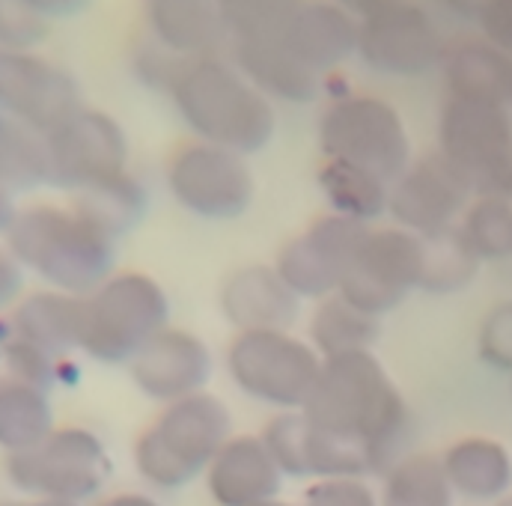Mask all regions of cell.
<instances>
[{"label": "cell", "mask_w": 512, "mask_h": 506, "mask_svg": "<svg viewBox=\"0 0 512 506\" xmlns=\"http://www.w3.org/2000/svg\"><path fill=\"white\" fill-rule=\"evenodd\" d=\"M259 506H292V504H283V501L277 498V501H268V504H259Z\"/></svg>", "instance_id": "48"}, {"label": "cell", "mask_w": 512, "mask_h": 506, "mask_svg": "<svg viewBox=\"0 0 512 506\" xmlns=\"http://www.w3.org/2000/svg\"><path fill=\"white\" fill-rule=\"evenodd\" d=\"M99 506H161L155 498L143 495V492H123V495H114L108 501H102Z\"/></svg>", "instance_id": "46"}, {"label": "cell", "mask_w": 512, "mask_h": 506, "mask_svg": "<svg viewBox=\"0 0 512 506\" xmlns=\"http://www.w3.org/2000/svg\"><path fill=\"white\" fill-rule=\"evenodd\" d=\"M48 182L45 137L0 114V185L30 191Z\"/></svg>", "instance_id": "33"}, {"label": "cell", "mask_w": 512, "mask_h": 506, "mask_svg": "<svg viewBox=\"0 0 512 506\" xmlns=\"http://www.w3.org/2000/svg\"><path fill=\"white\" fill-rule=\"evenodd\" d=\"M456 492L447 480L441 456L432 453H411L402 456L384 474L382 506H453Z\"/></svg>", "instance_id": "30"}, {"label": "cell", "mask_w": 512, "mask_h": 506, "mask_svg": "<svg viewBox=\"0 0 512 506\" xmlns=\"http://www.w3.org/2000/svg\"><path fill=\"white\" fill-rule=\"evenodd\" d=\"M471 203V188L462 173L435 149L429 155L411 158L405 173L390 185L387 215L396 227L429 239L447 233L459 224Z\"/></svg>", "instance_id": "16"}, {"label": "cell", "mask_w": 512, "mask_h": 506, "mask_svg": "<svg viewBox=\"0 0 512 506\" xmlns=\"http://www.w3.org/2000/svg\"><path fill=\"white\" fill-rule=\"evenodd\" d=\"M283 480L262 435H233L206 471V492L215 506H259L277 501Z\"/></svg>", "instance_id": "18"}, {"label": "cell", "mask_w": 512, "mask_h": 506, "mask_svg": "<svg viewBox=\"0 0 512 506\" xmlns=\"http://www.w3.org/2000/svg\"><path fill=\"white\" fill-rule=\"evenodd\" d=\"M84 108L78 78L33 54L0 48V114L36 134H48Z\"/></svg>", "instance_id": "13"}, {"label": "cell", "mask_w": 512, "mask_h": 506, "mask_svg": "<svg viewBox=\"0 0 512 506\" xmlns=\"http://www.w3.org/2000/svg\"><path fill=\"white\" fill-rule=\"evenodd\" d=\"M477 355L486 367L512 373V298L495 304L477 331Z\"/></svg>", "instance_id": "37"}, {"label": "cell", "mask_w": 512, "mask_h": 506, "mask_svg": "<svg viewBox=\"0 0 512 506\" xmlns=\"http://www.w3.org/2000/svg\"><path fill=\"white\" fill-rule=\"evenodd\" d=\"M72 209L117 242L146 218L149 197H146V188L126 170L102 185L72 194Z\"/></svg>", "instance_id": "27"}, {"label": "cell", "mask_w": 512, "mask_h": 506, "mask_svg": "<svg viewBox=\"0 0 512 506\" xmlns=\"http://www.w3.org/2000/svg\"><path fill=\"white\" fill-rule=\"evenodd\" d=\"M510 393H512V384H510Z\"/></svg>", "instance_id": "51"}, {"label": "cell", "mask_w": 512, "mask_h": 506, "mask_svg": "<svg viewBox=\"0 0 512 506\" xmlns=\"http://www.w3.org/2000/svg\"><path fill=\"white\" fill-rule=\"evenodd\" d=\"M51 33V21L39 15L27 0H0V48L33 51Z\"/></svg>", "instance_id": "36"}, {"label": "cell", "mask_w": 512, "mask_h": 506, "mask_svg": "<svg viewBox=\"0 0 512 506\" xmlns=\"http://www.w3.org/2000/svg\"><path fill=\"white\" fill-rule=\"evenodd\" d=\"M39 15H45L48 21H63V18H75L81 15L93 0H27Z\"/></svg>", "instance_id": "42"}, {"label": "cell", "mask_w": 512, "mask_h": 506, "mask_svg": "<svg viewBox=\"0 0 512 506\" xmlns=\"http://www.w3.org/2000/svg\"><path fill=\"white\" fill-rule=\"evenodd\" d=\"M21 209L15 206V191H9L6 185H0V236H9L15 221H18Z\"/></svg>", "instance_id": "43"}, {"label": "cell", "mask_w": 512, "mask_h": 506, "mask_svg": "<svg viewBox=\"0 0 512 506\" xmlns=\"http://www.w3.org/2000/svg\"><path fill=\"white\" fill-rule=\"evenodd\" d=\"M507 105H510V108H512V87H510V102H507Z\"/></svg>", "instance_id": "50"}, {"label": "cell", "mask_w": 512, "mask_h": 506, "mask_svg": "<svg viewBox=\"0 0 512 506\" xmlns=\"http://www.w3.org/2000/svg\"><path fill=\"white\" fill-rule=\"evenodd\" d=\"M444 81L447 96L477 99V102H510L512 57L498 45L486 42H462L444 57Z\"/></svg>", "instance_id": "25"}, {"label": "cell", "mask_w": 512, "mask_h": 506, "mask_svg": "<svg viewBox=\"0 0 512 506\" xmlns=\"http://www.w3.org/2000/svg\"><path fill=\"white\" fill-rule=\"evenodd\" d=\"M334 3H340L349 15H358V18H370V15H376V12H382L387 6H393V3H399V0H334Z\"/></svg>", "instance_id": "45"}, {"label": "cell", "mask_w": 512, "mask_h": 506, "mask_svg": "<svg viewBox=\"0 0 512 506\" xmlns=\"http://www.w3.org/2000/svg\"><path fill=\"white\" fill-rule=\"evenodd\" d=\"M221 15L236 39L277 36L301 0H218Z\"/></svg>", "instance_id": "34"}, {"label": "cell", "mask_w": 512, "mask_h": 506, "mask_svg": "<svg viewBox=\"0 0 512 506\" xmlns=\"http://www.w3.org/2000/svg\"><path fill=\"white\" fill-rule=\"evenodd\" d=\"M6 245L24 271L66 295L87 298L117 274V242L72 206L39 203L21 209Z\"/></svg>", "instance_id": "2"}, {"label": "cell", "mask_w": 512, "mask_h": 506, "mask_svg": "<svg viewBox=\"0 0 512 506\" xmlns=\"http://www.w3.org/2000/svg\"><path fill=\"white\" fill-rule=\"evenodd\" d=\"M319 188L334 215H343L367 227L376 218H382L390 203V182L343 161L325 158V164L319 167Z\"/></svg>", "instance_id": "28"}, {"label": "cell", "mask_w": 512, "mask_h": 506, "mask_svg": "<svg viewBox=\"0 0 512 506\" xmlns=\"http://www.w3.org/2000/svg\"><path fill=\"white\" fill-rule=\"evenodd\" d=\"M215 361L209 346L182 328H164L146 349L128 364L137 390L161 405L203 393L212 379Z\"/></svg>", "instance_id": "17"}, {"label": "cell", "mask_w": 512, "mask_h": 506, "mask_svg": "<svg viewBox=\"0 0 512 506\" xmlns=\"http://www.w3.org/2000/svg\"><path fill=\"white\" fill-rule=\"evenodd\" d=\"M480 27L492 45H498L512 57V0H492L480 18Z\"/></svg>", "instance_id": "40"}, {"label": "cell", "mask_w": 512, "mask_h": 506, "mask_svg": "<svg viewBox=\"0 0 512 506\" xmlns=\"http://www.w3.org/2000/svg\"><path fill=\"white\" fill-rule=\"evenodd\" d=\"M54 429V408L45 390L0 379V450H6V456L33 450Z\"/></svg>", "instance_id": "26"}, {"label": "cell", "mask_w": 512, "mask_h": 506, "mask_svg": "<svg viewBox=\"0 0 512 506\" xmlns=\"http://www.w3.org/2000/svg\"><path fill=\"white\" fill-rule=\"evenodd\" d=\"M221 313L239 331H289L301 313V298L274 265L236 268L221 286Z\"/></svg>", "instance_id": "19"}, {"label": "cell", "mask_w": 512, "mask_h": 506, "mask_svg": "<svg viewBox=\"0 0 512 506\" xmlns=\"http://www.w3.org/2000/svg\"><path fill=\"white\" fill-rule=\"evenodd\" d=\"M6 477L21 495L84 504L105 489L111 456L93 429L57 426L33 450L6 456Z\"/></svg>", "instance_id": "7"}, {"label": "cell", "mask_w": 512, "mask_h": 506, "mask_svg": "<svg viewBox=\"0 0 512 506\" xmlns=\"http://www.w3.org/2000/svg\"><path fill=\"white\" fill-rule=\"evenodd\" d=\"M170 197L200 221H236L256 194V179L245 155L224 146L191 140L182 143L164 170Z\"/></svg>", "instance_id": "10"}, {"label": "cell", "mask_w": 512, "mask_h": 506, "mask_svg": "<svg viewBox=\"0 0 512 506\" xmlns=\"http://www.w3.org/2000/svg\"><path fill=\"white\" fill-rule=\"evenodd\" d=\"M9 322H12V334L18 340L63 361L75 349H81L84 298L66 295L57 289H42V292L24 295L15 304Z\"/></svg>", "instance_id": "22"}, {"label": "cell", "mask_w": 512, "mask_h": 506, "mask_svg": "<svg viewBox=\"0 0 512 506\" xmlns=\"http://www.w3.org/2000/svg\"><path fill=\"white\" fill-rule=\"evenodd\" d=\"M498 506H512V495H507V498H504Z\"/></svg>", "instance_id": "49"}, {"label": "cell", "mask_w": 512, "mask_h": 506, "mask_svg": "<svg viewBox=\"0 0 512 506\" xmlns=\"http://www.w3.org/2000/svg\"><path fill=\"white\" fill-rule=\"evenodd\" d=\"M319 146L343 161L396 182L411 164V140L399 111L376 96H343L319 120Z\"/></svg>", "instance_id": "9"}, {"label": "cell", "mask_w": 512, "mask_h": 506, "mask_svg": "<svg viewBox=\"0 0 512 506\" xmlns=\"http://www.w3.org/2000/svg\"><path fill=\"white\" fill-rule=\"evenodd\" d=\"M45 158L48 185L81 194L126 173L128 137L111 114L81 108L45 134Z\"/></svg>", "instance_id": "11"}, {"label": "cell", "mask_w": 512, "mask_h": 506, "mask_svg": "<svg viewBox=\"0 0 512 506\" xmlns=\"http://www.w3.org/2000/svg\"><path fill=\"white\" fill-rule=\"evenodd\" d=\"M170 99L197 140L254 155L274 137L277 117L271 99L230 63L218 57L185 60L170 87Z\"/></svg>", "instance_id": "3"}, {"label": "cell", "mask_w": 512, "mask_h": 506, "mask_svg": "<svg viewBox=\"0 0 512 506\" xmlns=\"http://www.w3.org/2000/svg\"><path fill=\"white\" fill-rule=\"evenodd\" d=\"M236 69L265 99L307 105L322 90V75L298 60L277 36L236 39Z\"/></svg>", "instance_id": "21"}, {"label": "cell", "mask_w": 512, "mask_h": 506, "mask_svg": "<svg viewBox=\"0 0 512 506\" xmlns=\"http://www.w3.org/2000/svg\"><path fill=\"white\" fill-rule=\"evenodd\" d=\"M423 271V239L402 230L382 227L367 233L355 253L337 295L367 316L382 319L396 310L414 289H420Z\"/></svg>", "instance_id": "12"}, {"label": "cell", "mask_w": 512, "mask_h": 506, "mask_svg": "<svg viewBox=\"0 0 512 506\" xmlns=\"http://www.w3.org/2000/svg\"><path fill=\"white\" fill-rule=\"evenodd\" d=\"M453 15H459V18H468V21H480L483 18V12L489 9V3L492 0H441Z\"/></svg>", "instance_id": "44"}, {"label": "cell", "mask_w": 512, "mask_h": 506, "mask_svg": "<svg viewBox=\"0 0 512 506\" xmlns=\"http://www.w3.org/2000/svg\"><path fill=\"white\" fill-rule=\"evenodd\" d=\"M480 271V259L465 245L459 227L423 239L420 289L429 295H453L471 286Z\"/></svg>", "instance_id": "31"}, {"label": "cell", "mask_w": 512, "mask_h": 506, "mask_svg": "<svg viewBox=\"0 0 512 506\" xmlns=\"http://www.w3.org/2000/svg\"><path fill=\"white\" fill-rule=\"evenodd\" d=\"M456 227L480 262H501L512 256V200L474 197Z\"/></svg>", "instance_id": "32"}, {"label": "cell", "mask_w": 512, "mask_h": 506, "mask_svg": "<svg viewBox=\"0 0 512 506\" xmlns=\"http://www.w3.org/2000/svg\"><path fill=\"white\" fill-rule=\"evenodd\" d=\"M379 334H382V322L352 307L340 295L319 301L316 313L310 316V346L322 355V361L346 352L373 349Z\"/></svg>", "instance_id": "29"}, {"label": "cell", "mask_w": 512, "mask_h": 506, "mask_svg": "<svg viewBox=\"0 0 512 506\" xmlns=\"http://www.w3.org/2000/svg\"><path fill=\"white\" fill-rule=\"evenodd\" d=\"M301 411L325 435L358 447L370 459L373 474L384 477L402 459L408 405L373 349L325 358Z\"/></svg>", "instance_id": "1"}, {"label": "cell", "mask_w": 512, "mask_h": 506, "mask_svg": "<svg viewBox=\"0 0 512 506\" xmlns=\"http://www.w3.org/2000/svg\"><path fill=\"white\" fill-rule=\"evenodd\" d=\"M438 152L462 173L474 197L512 200V117L507 105L447 96Z\"/></svg>", "instance_id": "6"}, {"label": "cell", "mask_w": 512, "mask_h": 506, "mask_svg": "<svg viewBox=\"0 0 512 506\" xmlns=\"http://www.w3.org/2000/svg\"><path fill=\"white\" fill-rule=\"evenodd\" d=\"M24 292V265L9 251V245H0V313L15 307Z\"/></svg>", "instance_id": "41"}, {"label": "cell", "mask_w": 512, "mask_h": 506, "mask_svg": "<svg viewBox=\"0 0 512 506\" xmlns=\"http://www.w3.org/2000/svg\"><path fill=\"white\" fill-rule=\"evenodd\" d=\"M227 402L209 390L161 408L134 441L137 474L161 492H179L206 477L218 450L233 438Z\"/></svg>", "instance_id": "4"}, {"label": "cell", "mask_w": 512, "mask_h": 506, "mask_svg": "<svg viewBox=\"0 0 512 506\" xmlns=\"http://www.w3.org/2000/svg\"><path fill=\"white\" fill-rule=\"evenodd\" d=\"M441 465L456 495L477 504H501L512 492V453L489 435H468L453 441Z\"/></svg>", "instance_id": "23"}, {"label": "cell", "mask_w": 512, "mask_h": 506, "mask_svg": "<svg viewBox=\"0 0 512 506\" xmlns=\"http://www.w3.org/2000/svg\"><path fill=\"white\" fill-rule=\"evenodd\" d=\"M224 361L245 396L280 411H301L322 373V355L289 331H239Z\"/></svg>", "instance_id": "8"}, {"label": "cell", "mask_w": 512, "mask_h": 506, "mask_svg": "<svg viewBox=\"0 0 512 506\" xmlns=\"http://www.w3.org/2000/svg\"><path fill=\"white\" fill-rule=\"evenodd\" d=\"M149 36L182 60L212 57L227 24L218 0H146Z\"/></svg>", "instance_id": "24"}, {"label": "cell", "mask_w": 512, "mask_h": 506, "mask_svg": "<svg viewBox=\"0 0 512 506\" xmlns=\"http://www.w3.org/2000/svg\"><path fill=\"white\" fill-rule=\"evenodd\" d=\"M164 328L170 301L161 283L143 271H117L84 298L81 352L105 367H128Z\"/></svg>", "instance_id": "5"}, {"label": "cell", "mask_w": 512, "mask_h": 506, "mask_svg": "<svg viewBox=\"0 0 512 506\" xmlns=\"http://www.w3.org/2000/svg\"><path fill=\"white\" fill-rule=\"evenodd\" d=\"M367 233V224L328 212L277 251L274 268L301 301H325L337 295Z\"/></svg>", "instance_id": "14"}, {"label": "cell", "mask_w": 512, "mask_h": 506, "mask_svg": "<svg viewBox=\"0 0 512 506\" xmlns=\"http://www.w3.org/2000/svg\"><path fill=\"white\" fill-rule=\"evenodd\" d=\"M358 54L370 69L393 78L426 75L447 57L438 24L411 0L358 21Z\"/></svg>", "instance_id": "15"}, {"label": "cell", "mask_w": 512, "mask_h": 506, "mask_svg": "<svg viewBox=\"0 0 512 506\" xmlns=\"http://www.w3.org/2000/svg\"><path fill=\"white\" fill-rule=\"evenodd\" d=\"M277 39L322 75L358 54V21L340 3L301 0Z\"/></svg>", "instance_id": "20"}, {"label": "cell", "mask_w": 512, "mask_h": 506, "mask_svg": "<svg viewBox=\"0 0 512 506\" xmlns=\"http://www.w3.org/2000/svg\"><path fill=\"white\" fill-rule=\"evenodd\" d=\"M3 506H81L72 504V501H48V498H30L24 504H3Z\"/></svg>", "instance_id": "47"}, {"label": "cell", "mask_w": 512, "mask_h": 506, "mask_svg": "<svg viewBox=\"0 0 512 506\" xmlns=\"http://www.w3.org/2000/svg\"><path fill=\"white\" fill-rule=\"evenodd\" d=\"M298 506H382L379 495L364 477H331L313 480Z\"/></svg>", "instance_id": "39"}, {"label": "cell", "mask_w": 512, "mask_h": 506, "mask_svg": "<svg viewBox=\"0 0 512 506\" xmlns=\"http://www.w3.org/2000/svg\"><path fill=\"white\" fill-rule=\"evenodd\" d=\"M12 325V322H9ZM0 355H3V364H6V379L24 381V384H33L39 390H51L54 384L63 381V370H66V361L69 358H51L45 355L42 349L18 340L15 334L0 346Z\"/></svg>", "instance_id": "35"}, {"label": "cell", "mask_w": 512, "mask_h": 506, "mask_svg": "<svg viewBox=\"0 0 512 506\" xmlns=\"http://www.w3.org/2000/svg\"><path fill=\"white\" fill-rule=\"evenodd\" d=\"M182 66H185V60L179 54H173L170 48H164L155 36L134 45L131 69H134L137 81L146 84L149 90H167L170 93V87H173L176 75L182 72Z\"/></svg>", "instance_id": "38"}]
</instances>
